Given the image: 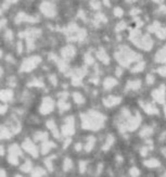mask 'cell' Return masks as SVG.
I'll list each match as a JSON object with an SVG mask.
<instances>
[{
  "label": "cell",
  "instance_id": "15",
  "mask_svg": "<svg viewBox=\"0 0 166 177\" xmlns=\"http://www.w3.org/2000/svg\"><path fill=\"white\" fill-rule=\"evenodd\" d=\"M2 56H3V51H2V50H0V59L2 58Z\"/></svg>",
  "mask_w": 166,
  "mask_h": 177
},
{
  "label": "cell",
  "instance_id": "12",
  "mask_svg": "<svg viewBox=\"0 0 166 177\" xmlns=\"http://www.w3.org/2000/svg\"><path fill=\"white\" fill-rule=\"evenodd\" d=\"M5 147L2 146V144H0V155H5Z\"/></svg>",
  "mask_w": 166,
  "mask_h": 177
},
{
  "label": "cell",
  "instance_id": "10",
  "mask_svg": "<svg viewBox=\"0 0 166 177\" xmlns=\"http://www.w3.org/2000/svg\"><path fill=\"white\" fill-rule=\"evenodd\" d=\"M5 38L7 39V40H12L13 39V34H12V32L11 31H7L5 34Z\"/></svg>",
  "mask_w": 166,
  "mask_h": 177
},
{
  "label": "cell",
  "instance_id": "6",
  "mask_svg": "<svg viewBox=\"0 0 166 177\" xmlns=\"http://www.w3.org/2000/svg\"><path fill=\"white\" fill-rule=\"evenodd\" d=\"M40 10H41V12H43V14H46V15H53V7L52 5L50 3V2H48V1H46V2H43V5H40Z\"/></svg>",
  "mask_w": 166,
  "mask_h": 177
},
{
  "label": "cell",
  "instance_id": "2",
  "mask_svg": "<svg viewBox=\"0 0 166 177\" xmlns=\"http://www.w3.org/2000/svg\"><path fill=\"white\" fill-rule=\"evenodd\" d=\"M39 63H40V58L39 57H29V58H26L23 61L22 65H21V71L22 72H30Z\"/></svg>",
  "mask_w": 166,
  "mask_h": 177
},
{
  "label": "cell",
  "instance_id": "3",
  "mask_svg": "<svg viewBox=\"0 0 166 177\" xmlns=\"http://www.w3.org/2000/svg\"><path fill=\"white\" fill-rule=\"evenodd\" d=\"M22 148H23L28 154H30L32 157H34V158H37L38 154H39L38 147L34 144L32 140L28 139V138H26V139L22 142Z\"/></svg>",
  "mask_w": 166,
  "mask_h": 177
},
{
  "label": "cell",
  "instance_id": "7",
  "mask_svg": "<svg viewBox=\"0 0 166 177\" xmlns=\"http://www.w3.org/2000/svg\"><path fill=\"white\" fill-rule=\"evenodd\" d=\"M34 138H35V140H37V141H43V140L47 139V134L43 133V131H37V133L34 134Z\"/></svg>",
  "mask_w": 166,
  "mask_h": 177
},
{
  "label": "cell",
  "instance_id": "9",
  "mask_svg": "<svg viewBox=\"0 0 166 177\" xmlns=\"http://www.w3.org/2000/svg\"><path fill=\"white\" fill-rule=\"evenodd\" d=\"M45 174V172H43V168L40 167H36L35 170H32V175H34V176H39V175H43Z\"/></svg>",
  "mask_w": 166,
  "mask_h": 177
},
{
  "label": "cell",
  "instance_id": "14",
  "mask_svg": "<svg viewBox=\"0 0 166 177\" xmlns=\"http://www.w3.org/2000/svg\"><path fill=\"white\" fill-rule=\"evenodd\" d=\"M5 1H7V2H8V5H9V3H14V2H16L18 0H5Z\"/></svg>",
  "mask_w": 166,
  "mask_h": 177
},
{
  "label": "cell",
  "instance_id": "16",
  "mask_svg": "<svg viewBox=\"0 0 166 177\" xmlns=\"http://www.w3.org/2000/svg\"><path fill=\"white\" fill-rule=\"evenodd\" d=\"M2 13V9H1V8H0V14Z\"/></svg>",
  "mask_w": 166,
  "mask_h": 177
},
{
  "label": "cell",
  "instance_id": "13",
  "mask_svg": "<svg viewBox=\"0 0 166 177\" xmlns=\"http://www.w3.org/2000/svg\"><path fill=\"white\" fill-rule=\"evenodd\" d=\"M5 23H7V21H5V20H0V28L3 27V26L5 25Z\"/></svg>",
  "mask_w": 166,
  "mask_h": 177
},
{
  "label": "cell",
  "instance_id": "1",
  "mask_svg": "<svg viewBox=\"0 0 166 177\" xmlns=\"http://www.w3.org/2000/svg\"><path fill=\"white\" fill-rule=\"evenodd\" d=\"M23 157V153L16 144H12L8 150V161L9 163L13 165H18L20 163V160Z\"/></svg>",
  "mask_w": 166,
  "mask_h": 177
},
{
  "label": "cell",
  "instance_id": "4",
  "mask_svg": "<svg viewBox=\"0 0 166 177\" xmlns=\"http://www.w3.org/2000/svg\"><path fill=\"white\" fill-rule=\"evenodd\" d=\"M53 108L52 100L50 98H45L41 102V106L39 107V112H41L43 114H47L49 112H51Z\"/></svg>",
  "mask_w": 166,
  "mask_h": 177
},
{
  "label": "cell",
  "instance_id": "5",
  "mask_svg": "<svg viewBox=\"0 0 166 177\" xmlns=\"http://www.w3.org/2000/svg\"><path fill=\"white\" fill-rule=\"evenodd\" d=\"M12 98H13V93H12V90L7 89V90H1V91H0V100H1L2 102L11 101Z\"/></svg>",
  "mask_w": 166,
  "mask_h": 177
},
{
  "label": "cell",
  "instance_id": "11",
  "mask_svg": "<svg viewBox=\"0 0 166 177\" xmlns=\"http://www.w3.org/2000/svg\"><path fill=\"white\" fill-rule=\"evenodd\" d=\"M7 109H8V107H7L5 104L0 106V114H5V112H7Z\"/></svg>",
  "mask_w": 166,
  "mask_h": 177
},
{
  "label": "cell",
  "instance_id": "8",
  "mask_svg": "<svg viewBox=\"0 0 166 177\" xmlns=\"http://www.w3.org/2000/svg\"><path fill=\"white\" fill-rule=\"evenodd\" d=\"M21 170L24 171V172H29V171L32 172V170H33V168H32V162H30V161H26V162L22 165Z\"/></svg>",
  "mask_w": 166,
  "mask_h": 177
}]
</instances>
